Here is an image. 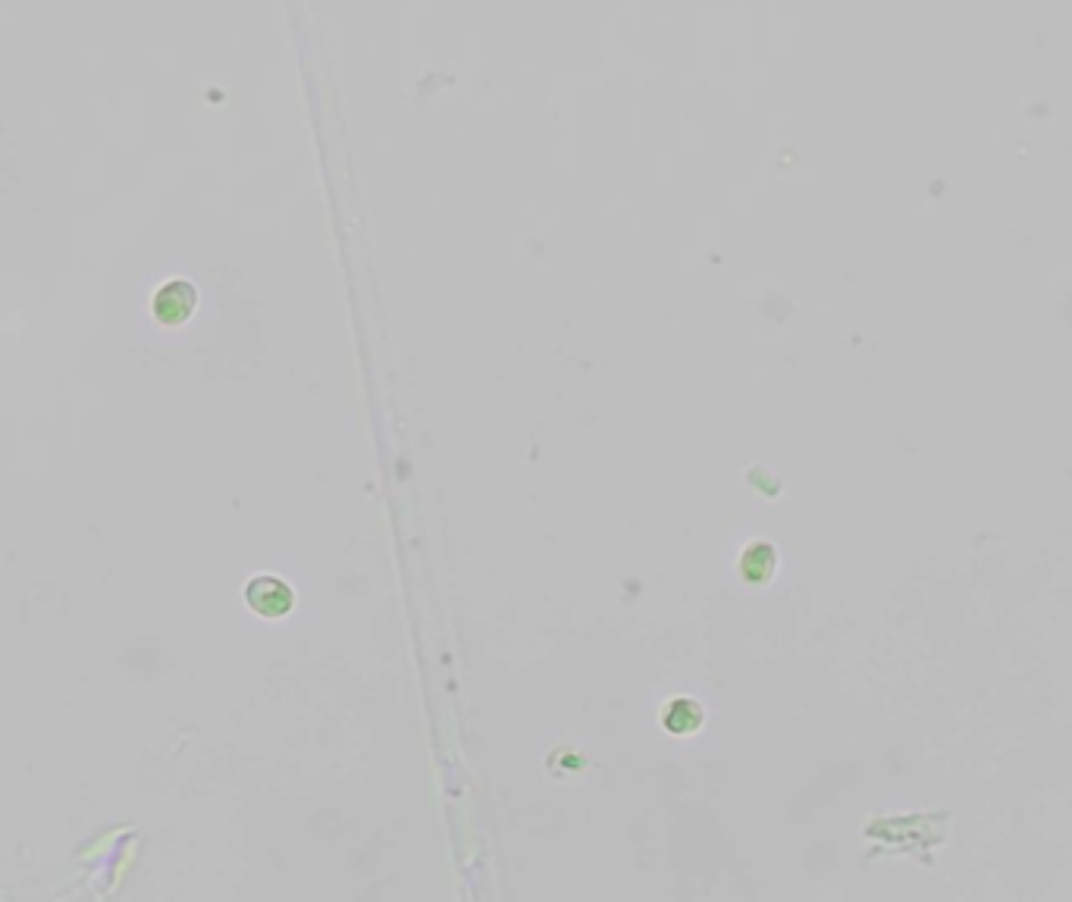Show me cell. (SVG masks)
Returning <instances> with one entry per match:
<instances>
[{"instance_id": "cell-1", "label": "cell", "mask_w": 1072, "mask_h": 902, "mask_svg": "<svg viewBox=\"0 0 1072 902\" xmlns=\"http://www.w3.org/2000/svg\"><path fill=\"white\" fill-rule=\"evenodd\" d=\"M248 599L261 614H283L292 605V592H289V586H283L279 580L264 577V580H254L248 586Z\"/></svg>"}]
</instances>
